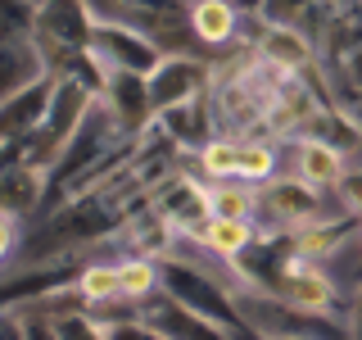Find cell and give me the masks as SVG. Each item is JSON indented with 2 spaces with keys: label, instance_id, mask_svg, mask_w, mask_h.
<instances>
[{
  "label": "cell",
  "instance_id": "6da1fadb",
  "mask_svg": "<svg viewBox=\"0 0 362 340\" xmlns=\"http://www.w3.org/2000/svg\"><path fill=\"white\" fill-rule=\"evenodd\" d=\"M294 173H299L303 181H313V186L322 191H335L339 181H344L354 168H349V154L339 150L335 141H326V136H294Z\"/></svg>",
  "mask_w": 362,
  "mask_h": 340
},
{
  "label": "cell",
  "instance_id": "7a4b0ae2",
  "mask_svg": "<svg viewBox=\"0 0 362 340\" xmlns=\"http://www.w3.org/2000/svg\"><path fill=\"white\" fill-rule=\"evenodd\" d=\"M258 241H263V232H258L254 218H226V213H213L195 236V245H204L213 259H222V264H235V259Z\"/></svg>",
  "mask_w": 362,
  "mask_h": 340
},
{
  "label": "cell",
  "instance_id": "3957f363",
  "mask_svg": "<svg viewBox=\"0 0 362 340\" xmlns=\"http://www.w3.org/2000/svg\"><path fill=\"white\" fill-rule=\"evenodd\" d=\"M245 5L240 0H190V32L199 45H231L240 37Z\"/></svg>",
  "mask_w": 362,
  "mask_h": 340
},
{
  "label": "cell",
  "instance_id": "277c9868",
  "mask_svg": "<svg viewBox=\"0 0 362 340\" xmlns=\"http://www.w3.org/2000/svg\"><path fill=\"white\" fill-rule=\"evenodd\" d=\"M45 173L50 168L32 164V159H9L5 177H0V209H14V213H32L45 196Z\"/></svg>",
  "mask_w": 362,
  "mask_h": 340
},
{
  "label": "cell",
  "instance_id": "5b68a950",
  "mask_svg": "<svg viewBox=\"0 0 362 340\" xmlns=\"http://www.w3.org/2000/svg\"><path fill=\"white\" fill-rule=\"evenodd\" d=\"M118 277H122V300L127 304H145L154 295H163V268H158V259L127 254L118 264Z\"/></svg>",
  "mask_w": 362,
  "mask_h": 340
},
{
  "label": "cell",
  "instance_id": "8992f818",
  "mask_svg": "<svg viewBox=\"0 0 362 340\" xmlns=\"http://www.w3.org/2000/svg\"><path fill=\"white\" fill-rule=\"evenodd\" d=\"M195 164H199L204 181L240 177V136H218V132H213L209 141L195 150Z\"/></svg>",
  "mask_w": 362,
  "mask_h": 340
},
{
  "label": "cell",
  "instance_id": "52a82bcc",
  "mask_svg": "<svg viewBox=\"0 0 362 340\" xmlns=\"http://www.w3.org/2000/svg\"><path fill=\"white\" fill-rule=\"evenodd\" d=\"M209 200H213V213H226V218H254L258 213V186L245 177L209 181Z\"/></svg>",
  "mask_w": 362,
  "mask_h": 340
},
{
  "label": "cell",
  "instance_id": "ba28073f",
  "mask_svg": "<svg viewBox=\"0 0 362 340\" xmlns=\"http://www.w3.org/2000/svg\"><path fill=\"white\" fill-rule=\"evenodd\" d=\"M281 164V141L276 136H258V141H245L240 136V177L254 181V186H267L276 177Z\"/></svg>",
  "mask_w": 362,
  "mask_h": 340
},
{
  "label": "cell",
  "instance_id": "9c48e42d",
  "mask_svg": "<svg viewBox=\"0 0 362 340\" xmlns=\"http://www.w3.org/2000/svg\"><path fill=\"white\" fill-rule=\"evenodd\" d=\"M77 295H82V304H90V309L122 300L118 264H86V268H82V277H77Z\"/></svg>",
  "mask_w": 362,
  "mask_h": 340
},
{
  "label": "cell",
  "instance_id": "30bf717a",
  "mask_svg": "<svg viewBox=\"0 0 362 340\" xmlns=\"http://www.w3.org/2000/svg\"><path fill=\"white\" fill-rule=\"evenodd\" d=\"M258 14L272 23H299V28H308L313 14H326V0H263Z\"/></svg>",
  "mask_w": 362,
  "mask_h": 340
},
{
  "label": "cell",
  "instance_id": "8fae6325",
  "mask_svg": "<svg viewBox=\"0 0 362 340\" xmlns=\"http://www.w3.org/2000/svg\"><path fill=\"white\" fill-rule=\"evenodd\" d=\"M240 5H245V9H263V0H240Z\"/></svg>",
  "mask_w": 362,
  "mask_h": 340
},
{
  "label": "cell",
  "instance_id": "7c38bea8",
  "mask_svg": "<svg viewBox=\"0 0 362 340\" xmlns=\"http://www.w3.org/2000/svg\"><path fill=\"white\" fill-rule=\"evenodd\" d=\"M358 241H362V232H358Z\"/></svg>",
  "mask_w": 362,
  "mask_h": 340
}]
</instances>
